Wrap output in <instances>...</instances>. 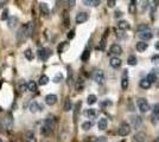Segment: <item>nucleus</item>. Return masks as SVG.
I'll list each match as a JSON object with an SVG mask.
<instances>
[{"label":"nucleus","mask_w":159,"mask_h":142,"mask_svg":"<svg viewBox=\"0 0 159 142\" xmlns=\"http://www.w3.org/2000/svg\"><path fill=\"white\" fill-rule=\"evenodd\" d=\"M0 142H4V141H3V140H0Z\"/></svg>","instance_id":"4d7b16f0"},{"label":"nucleus","mask_w":159,"mask_h":142,"mask_svg":"<svg viewBox=\"0 0 159 142\" xmlns=\"http://www.w3.org/2000/svg\"><path fill=\"white\" fill-rule=\"evenodd\" d=\"M4 126L6 129L11 130L12 128H13V115L11 113H7L5 115V119H4Z\"/></svg>","instance_id":"39448f33"},{"label":"nucleus","mask_w":159,"mask_h":142,"mask_svg":"<svg viewBox=\"0 0 159 142\" xmlns=\"http://www.w3.org/2000/svg\"><path fill=\"white\" fill-rule=\"evenodd\" d=\"M39 10H41V13L44 14V16H47L49 14V7L45 3H41L39 4Z\"/></svg>","instance_id":"5701e85b"},{"label":"nucleus","mask_w":159,"mask_h":142,"mask_svg":"<svg viewBox=\"0 0 159 142\" xmlns=\"http://www.w3.org/2000/svg\"><path fill=\"white\" fill-rule=\"evenodd\" d=\"M139 85H140V88H142V89H149V88L151 86V83H150L147 80H146V78H144V80L140 81Z\"/></svg>","instance_id":"c756f323"},{"label":"nucleus","mask_w":159,"mask_h":142,"mask_svg":"<svg viewBox=\"0 0 159 142\" xmlns=\"http://www.w3.org/2000/svg\"><path fill=\"white\" fill-rule=\"evenodd\" d=\"M136 47H137V50L139 51V52H144V51H146V49L149 47V45H147V43L140 40V42L137 43V46H136Z\"/></svg>","instance_id":"a211bd4d"},{"label":"nucleus","mask_w":159,"mask_h":142,"mask_svg":"<svg viewBox=\"0 0 159 142\" xmlns=\"http://www.w3.org/2000/svg\"><path fill=\"white\" fill-rule=\"evenodd\" d=\"M131 128H132L131 124H128V123H126V122H122V123L120 124V127H119L118 133H119L120 136H127V135L131 133Z\"/></svg>","instance_id":"7ed1b4c3"},{"label":"nucleus","mask_w":159,"mask_h":142,"mask_svg":"<svg viewBox=\"0 0 159 142\" xmlns=\"http://www.w3.org/2000/svg\"><path fill=\"white\" fill-rule=\"evenodd\" d=\"M19 90H20V91H26V90H28V83L23 81V82L19 84Z\"/></svg>","instance_id":"4c0bfd02"},{"label":"nucleus","mask_w":159,"mask_h":142,"mask_svg":"<svg viewBox=\"0 0 159 142\" xmlns=\"http://www.w3.org/2000/svg\"><path fill=\"white\" fill-rule=\"evenodd\" d=\"M95 142H107V139L105 136H100V137H96Z\"/></svg>","instance_id":"de8ad7c7"},{"label":"nucleus","mask_w":159,"mask_h":142,"mask_svg":"<svg viewBox=\"0 0 159 142\" xmlns=\"http://www.w3.org/2000/svg\"><path fill=\"white\" fill-rule=\"evenodd\" d=\"M45 103L47 106H54V104H56L57 103V96L55 95V94H49V95H46L45 96Z\"/></svg>","instance_id":"6e6552de"},{"label":"nucleus","mask_w":159,"mask_h":142,"mask_svg":"<svg viewBox=\"0 0 159 142\" xmlns=\"http://www.w3.org/2000/svg\"><path fill=\"white\" fill-rule=\"evenodd\" d=\"M29 110L32 113V114H34V113H37V111H41V109H39V104L36 101H33V102H31V104H30V107H29Z\"/></svg>","instance_id":"6ab92c4d"},{"label":"nucleus","mask_w":159,"mask_h":142,"mask_svg":"<svg viewBox=\"0 0 159 142\" xmlns=\"http://www.w3.org/2000/svg\"><path fill=\"white\" fill-rule=\"evenodd\" d=\"M82 89H83V81H82V80H78L77 83H76V90H77V91H81Z\"/></svg>","instance_id":"58836bf2"},{"label":"nucleus","mask_w":159,"mask_h":142,"mask_svg":"<svg viewBox=\"0 0 159 142\" xmlns=\"http://www.w3.org/2000/svg\"><path fill=\"white\" fill-rule=\"evenodd\" d=\"M118 27H119L120 30H122V31H126V30H129V29H131V25H129V23L126 21V20H120V21L118 23Z\"/></svg>","instance_id":"dca6fc26"},{"label":"nucleus","mask_w":159,"mask_h":142,"mask_svg":"<svg viewBox=\"0 0 159 142\" xmlns=\"http://www.w3.org/2000/svg\"><path fill=\"white\" fill-rule=\"evenodd\" d=\"M109 54H112V55H121L122 54V47L119 45V44H113L111 46V49H109Z\"/></svg>","instance_id":"9d476101"},{"label":"nucleus","mask_w":159,"mask_h":142,"mask_svg":"<svg viewBox=\"0 0 159 142\" xmlns=\"http://www.w3.org/2000/svg\"><path fill=\"white\" fill-rule=\"evenodd\" d=\"M109 64H111V67L114 68V69H118L121 67V59L119 57H112L111 60H109Z\"/></svg>","instance_id":"ddd939ff"},{"label":"nucleus","mask_w":159,"mask_h":142,"mask_svg":"<svg viewBox=\"0 0 159 142\" xmlns=\"http://www.w3.org/2000/svg\"><path fill=\"white\" fill-rule=\"evenodd\" d=\"M137 106H138V109L141 111V113H147L149 109H150V106H149V102L146 101L145 98L140 97L137 99Z\"/></svg>","instance_id":"f03ea898"},{"label":"nucleus","mask_w":159,"mask_h":142,"mask_svg":"<svg viewBox=\"0 0 159 142\" xmlns=\"http://www.w3.org/2000/svg\"><path fill=\"white\" fill-rule=\"evenodd\" d=\"M37 55H38V58H39L41 60H44V62H45V60H47L49 57H50L51 51H50V49H47V47H42V49L38 50Z\"/></svg>","instance_id":"20e7f679"},{"label":"nucleus","mask_w":159,"mask_h":142,"mask_svg":"<svg viewBox=\"0 0 159 142\" xmlns=\"http://www.w3.org/2000/svg\"><path fill=\"white\" fill-rule=\"evenodd\" d=\"M139 38H140L142 42H145V40H150V39H152V38H153V34H152L151 31L141 32V33H139Z\"/></svg>","instance_id":"2eb2a0df"},{"label":"nucleus","mask_w":159,"mask_h":142,"mask_svg":"<svg viewBox=\"0 0 159 142\" xmlns=\"http://www.w3.org/2000/svg\"><path fill=\"white\" fill-rule=\"evenodd\" d=\"M63 109H64V111H70L71 109H72V103H71V99L68 97V98H65V101H64V106H63Z\"/></svg>","instance_id":"412c9836"},{"label":"nucleus","mask_w":159,"mask_h":142,"mask_svg":"<svg viewBox=\"0 0 159 142\" xmlns=\"http://www.w3.org/2000/svg\"><path fill=\"white\" fill-rule=\"evenodd\" d=\"M24 56L26 57V59L29 60H32L33 59V54H32V51L30 49H26L25 51H24Z\"/></svg>","instance_id":"72a5a7b5"},{"label":"nucleus","mask_w":159,"mask_h":142,"mask_svg":"<svg viewBox=\"0 0 159 142\" xmlns=\"http://www.w3.org/2000/svg\"><path fill=\"white\" fill-rule=\"evenodd\" d=\"M7 19H8V11L4 10L3 14H1V20H7Z\"/></svg>","instance_id":"a19ab883"},{"label":"nucleus","mask_w":159,"mask_h":142,"mask_svg":"<svg viewBox=\"0 0 159 142\" xmlns=\"http://www.w3.org/2000/svg\"><path fill=\"white\" fill-rule=\"evenodd\" d=\"M92 127H93V123L89 122V121L83 122V123H82V129H83V130H89V129H90Z\"/></svg>","instance_id":"c9c22d12"},{"label":"nucleus","mask_w":159,"mask_h":142,"mask_svg":"<svg viewBox=\"0 0 159 142\" xmlns=\"http://www.w3.org/2000/svg\"><path fill=\"white\" fill-rule=\"evenodd\" d=\"M122 11H120V10H118V11H115V13H114V17L115 18H120V17H122Z\"/></svg>","instance_id":"09e8293b"},{"label":"nucleus","mask_w":159,"mask_h":142,"mask_svg":"<svg viewBox=\"0 0 159 142\" xmlns=\"http://www.w3.org/2000/svg\"><path fill=\"white\" fill-rule=\"evenodd\" d=\"M83 4L87 5V6H97V5L101 4V1L100 0H84Z\"/></svg>","instance_id":"b1692460"},{"label":"nucleus","mask_w":159,"mask_h":142,"mask_svg":"<svg viewBox=\"0 0 159 142\" xmlns=\"http://www.w3.org/2000/svg\"><path fill=\"white\" fill-rule=\"evenodd\" d=\"M67 45H68L67 43H62V44H61V45L58 46V52H59V54H61V52H63L64 49L67 47Z\"/></svg>","instance_id":"79ce46f5"},{"label":"nucleus","mask_w":159,"mask_h":142,"mask_svg":"<svg viewBox=\"0 0 159 142\" xmlns=\"http://www.w3.org/2000/svg\"><path fill=\"white\" fill-rule=\"evenodd\" d=\"M157 82H158V86H159V77H158V80H157Z\"/></svg>","instance_id":"6e6d98bb"},{"label":"nucleus","mask_w":159,"mask_h":142,"mask_svg":"<svg viewBox=\"0 0 159 142\" xmlns=\"http://www.w3.org/2000/svg\"><path fill=\"white\" fill-rule=\"evenodd\" d=\"M17 23H18V18H17V17H11L10 20H8V26H10L11 29L14 27L16 25H17Z\"/></svg>","instance_id":"2f4dec72"},{"label":"nucleus","mask_w":159,"mask_h":142,"mask_svg":"<svg viewBox=\"0 0 159 142\" xmlns=\"http://www.w3.org/2000/svg\"><path fill=\"white\" fill-rule=\"evenodd\" d=\"M89 57H90V51L89 50H84L82 56H81V60L82 62H87L89 59Z\"/></svg>","instance_id":"c85d7f7f"},{"label":"nucleus","mask_w":159,"mask_h":142,"mask_svg":"<svg viewBox=\"0 0 159 142\" xmlns=\"http://www.w3.org/2000/svg\"><path fill=\"white\" fill-rule=\"evenodd\" d=\"M49 81H50V78L46 76V75H42L41 77H39V85H46L47 83H49Z\"/></svg>","instance_id":"a878e982"},{"label":"nucleus","mask_w":159,"mask_h":142,"mask_svg":"<svg viewBox=\"0 0 159 142\" xmlns=\"http://www.w3.org/2000/svg\"><path fill=\"white\" fill-rule=\"evenodd\" d=\"M84 114H85V116H88V117H94L96 115V111L94 109H88V110L84 111Z\"/></svg>","instance_id":"e433bc0d"},{"label":"nucleus","mask_w":159,"mask_h":142,"mask_svg":"<svg viewBox=\"0 0 159 142\" xmlns=\"http://www.w3.org/2000/svg\"><path fill=\"white\" fill-rule=\"evenodd\" d=\"M68 5H69L70 8H72V7L75 6V1H74V0H71V1H68Z\"/></svg>","instance_id":"3c124183"},{"label":"nucleus","mask_w":159,"mask_h":142,"mask_svg":"<svg viewBox=\"0 0 159 142\" xmlns=\"http://www.w3.org/2000/svg\"><path fill=\"white\" fill-rule=\"evenodd\" d=\"M71 80H72V72H71V70L69 69V75H68V84H70V83H71Z\"/></svg>","instance_id":"8fccbe9b"},{"label":"nucleus","mask_w":159,"mask_h":142,"mask_svg":"<svg viewBox=\"0 0 159 142\" xmlns=\"http://www.w3.org/2000/svg\"><path fill=\"white\" fill-rule=\"evenodd\" d=\"M63 80V75L62 73H57L56 76H55V78H54V82L55 83H58V82H61Z\"/></svg>","instance_id":"ea45409f"},{"label":"nucleus","mask_w":159,"mask_h":142,"mask_svg":"<svg viewBox=\"0 0 159 142\" xmlns=\"http://www.w3.org/2000/svg\"><path fill=\"white\" fill-rule=\"evenodd\" d=\"M107 106H112V101L106 99V101L101 102V107H107Z\"/></svg>","instance_id":"a18cd8bd"},{"label":"nucleus","mask_w":159,"mask_h":142,"mask_svg":"<svg viewBox=\"0 0 159 142\" xmlns=\"http://www.w3.org/2000/svg\"><path fill=\"white\" fill-rule=\"evenodd\" d=\"M52 127H50V126H47V124H43L42 126V129H41V133L44 135V136H49V135H50L51 133H52Z\"/></svg>","instance_id":"4468645a"},{"label":"nucleus","mask_w":159,"mask_h":142,"mask_svg":"<svg viewBox=\"0 0 159 142\" xmlns=\"http://www.w3.org/2000/svg\"><path fill=\"white\" fill-rule=\"evenodd\" d=\"M115 5H116L115 0H108V1H107V6H108V7H114Z\"/></svg>","instance_id":"49530a36"},{"label":"nucleus","mask_w":159,"mask_h":142,"mask_svg":"<svg viewBox=\"0 0 159 142\" xmlns=\"http://www.w3.org/2000/svg\"><path fill=\"white\" fill-rule=\"evenodd\" d=\"M26 142H37V139L34 137V134H33V133L29 132V133L26 134Z\"/></svg>","instance_id":"473e14b6"},{"label":"nucleus","mask_w":159,"mask_h":142,"mask_svg":"<svg viewBox=\"0 0 159 142\" xmlns=\"http://www.w3.org/2000/svg\"><path fill=\"white\" fill-rule=\"evenodd\" d=\"M88 18H89L88 13H85V12H80V13L76 14L75 20H76L77 24H83V23H85L88 20Z\"/></svg>","instance_id":"0eeeda50"},{"label":"nucleus","mask_w":159,"mask_h":142,"mask_svg":"<svg viewBox=\"0 0 159 142\" xmlns=\"http://www.w3.org/2000/svg\"><path fill=\"white\" fill-rule=\"evenodd\" d=\"M67 37H68V39H74V37H75V31L74 30H71V31H69V33L67 34Z\"/></svg>","instance_id":"37998d69"},{"label":"nucleus","mask_w":159,"mask_h":142,"mask_svg":"<svg viewBox=\"0 0 159 142\" xmlns=\"http://www.w3.org/2000/svg\"><path fill=\"white\" fill-rule=\"evenodd\" d=\"M152 62H153V63H159V56H154V57L152 58Z\"/></svg>","instance_id":"603ef678"},{"label":"nucleus","mask_w":159,"mask_h":142,"mask_svg":"<svg viewBox=\"0 0 159 142\" xmlns=\"http://www.w3.org/2000/svg\"><path fill=\"white\" fill-rule=\"evenodd\" d=\"M81 102H77L75 104V108H74V121L76 122L77 121V117H78V113H80V109H81Z\"/></svg>","instance_id":"4be33fe9"},{"label":"nucleus","mask_w":159,"mask_h":142,"mask_svg":"<svg viewBox=\"0 0 159 142\" xmlns=\"http://www.w3.org/2000/svg\"><path fill=\"white\" fill-rule=\"evenodd\" d=\"M153 113H154V115L157 116V117L159 119V103H158V104H156V106H154V109H153Z\"/></svg>","instance_id":"c03bdc74"},{"label":"nucleus","mask_w":159,"mask_h":142,"mask_svg":"<svg viewBox=\"0 0 159 142\" xmlns=\"http://www.w3.org/2000/svg\"><path fill=\"white\" fill-rule=\"evenodd\" d=\"M121 142H125V141H121Z\"/></svg>","instance_id":"13d9d810"},{"label":"nucleus","mask_w":159,"mask_h":142,"mask_svg":"<svg viewBox=\"0 0 159 142\" xmlns=\"http://www.w3.org/2000/svg\"><path fill=\"white\" fill-rule=\"evenodd\" d=\"M96 101H97V98H96L95 95H89V96L87 97V103H88L89 106H92V104H94V103H96Z\"/></svg>","instance_id":"f704fd0d"},{"label":"nucleus","mask_w":159,"mask_h":142,"mask_svg":"<svg viewBox=\"0 0 159 142\" xmlns=\"http://www.w3.org/2000/svg\"><path fill=\"white\" fill-rule=\"evenodd\" d=\"M146 139H147V135H146V133H144V132H137L133 136V140L136 142H145Z\"/></svg>","instance_id":"1a4fd4ad"},{"label":"nucleus","mask_w":159,"mask_h":142,"mask_svg":"<svg viewBox=\"0 0 159 142\" xmlns=\"http://www.w3.org/2000/svg\"><path fill=\"white\" fill-rule=\"evenodd\" d=\"M154 46H156V49H157V50H159V42H157Z\"/></svg>","instance_id":"864d4df0"},{"label":"nucleus","mask_w":159,"mask_h":142,"mask_svg":"<svg viewBox=\"0 0 159 142\" xmlns=\"http://www.w3.org/2000/svg\"><path fill=\"white\" fill-rule=\"evenodd\" d=\"M131 123H132V127L133 128H139V126L142 124V120L139 116H131Z\"/></svg>","instance_id":"9b49d317"},{"label":"nucleus","mask_w":159,"mask_h":142,"mask_svg":"<svg viewBox=\"0 0 159 142\" xmlns=\"http://www.w3.org/2000/svg\"><path fill=\"white\" fill-rule=\"evenodd\" d=\"M28 90H29V91H32V93L37 91V84H36V82L30 81V82L28 83Z\"/></svg>","instance_id":"bb28decb"},{"label":"nucleus","mask_w":159,"mask_h":142,"mask_svg":"<svg viewBox=\"0 0 159 142\" xmlns=\"http://www.w3.org/2000/svg\"><path fill=\"white\" fill-rule=\"evenodd\" d=\"M146 80H147L151 84L152 83H154V82H157V80H158V77H157V75H156V72H151V73H149L147 75V77H146Z\"/></svg>","instance_id":"393cba45"},{"label":"nucleus","mask_w":159,"mask_h":142,"mask_svg":"<svg viewBox=\"0 0 159 142\" xmlns=\"http://www.w3.org/2000/svg\"><path fill=\"white\" fill-rule=\"evenodd\" d=\"M137 30H138L139 33L151 31V30H150V26H149V24H139V25H138V27H137Z\"/></svg>","instance_id":"aec40b11"},{"label":"nucleus","mask_w":159,"mask_h":142,"mask_svg":"<svg viewBox=\"0 0 159 142\" xmlns=\"http://www.w3.org/2000/svg\"><path fill=\"white\" fill-rule=\"evenodd\" d=\"M137 57L136 56H129L128 58H127V64L128 65H132V67H134V65H137Z\"/></svg>","instance_id":"7c9ffc66"},{"label":"nucleus","mask_w":159,"mask_h":142,"mask_svg":"<svg viewBox=\"0 0 159 142\" xmlns=\"http://www.w3.org/2000/svg\"><path fill=\"white\" fill-rule=\"evenodd\" d=\"M93 77H94V81H95L97 84H102L103 81H105V73H103L102 70H95Z\"/></svg>","instance_id":"423d86ee"},{"label":"nucleus","mask_w":159,"mask_h":142,"mask_svg":"<svg viewBox=\"0 0 159 142\" xmlns=\"http://www.w3.org/2000/svg\"><path fill=\"white\" fill-rule=\"evenodd\" d=\"M107 126H108V121H107V119H100L99 120V122H97V127H99V129L100 130H106L107 129Z\"/></svg>","instance_id":"f3484780"},{"label":"nucleus","mask_w":159,"mask_h":142,"mask_svg":"<svg viewBox=\"0 0 159 142\" xmlns=\"http://www.w3.org/2000/svg\"><path fill=\"white\" fill-rule=\"evenodd\" d=\"M128 12H129L131 14H136V12H137V5H136V1H131V3H129Z\"/></svg>","instance_id":"cd10ccee"},{"label":"nucleus","mask_w":159,"mask_h":142,"mask_svg":"<svg viewBox=\"0 0 159 142\" xmlns=\"http://www.w3.org/2000/svg\"><path fill=\"white\" fill-rule=\"evenodd\" d=\"M6 4V1H0V7H1L3 5H5Z\"/></svg>","instance_id":"5fc2aeb1"},{"label":"nucleus","mask_w":159,"mask_h":142,"mask_svg":"<svg viewBox=\"0 0 159 142\" xmlns=\"http://www.w3.org/2000/svg\"><path fill=\"white\" fill-rule=\"evenodd\" d=\"M121 86H122V89H124V90H126L128 88V73H127V70H125L124 73H122Z\"/></svg>","instance_id":"f8f14e48"},{"label":"nucleus","mask_w":159,"mask_h":142,"mask_svg":"<svg viewBox=\"0 0 159 142\" xmlns=\"http://www.w3.org/2000/svg\"><path fill=\"white\" fill-rule=\"evenodd\" d=\"M33 29H34L33 21H30V23H28V24H25V25H23V26H21V27L18 30V32H17V40H18V43L25 42L30 36H32Z\"/></svg>","instance_id":"f257e3e1"}]
</instances>
